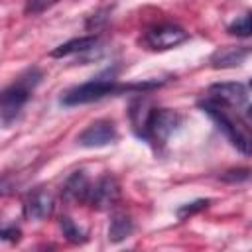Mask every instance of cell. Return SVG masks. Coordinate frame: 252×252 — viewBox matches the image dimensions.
<instances>
[{
	"instance_id": "1",
	"label": "cell",
	"mask_w": 252,
	"mask_h": 252,
	"mask_svg": "<svg viewBox=\"0 0 252 252\" xmlns=\"http://www.w3.org/2000/svg\"><path fill=\"white\" fill-rule=\"evenodd\" d=\"M132 132L152 148L159 150L165 146L169 136L181 126V114L171 108L152 106L148 98L138 96L130 102L128 110Z\"/></svg>"
},
{
	"instance_id": "2",
	"label": "cell",
	"mask_w": 252,
	"mask_h": 252,
	"mask_svg": "<svg viewBox=\"0 0 252 252\" xmlns=\"http://www.w3.org/2000/svg\"><path fill=\"white\" fill-rule=\"evenodd\" d=\"M163 81H142V83H118L114 77H94L87 83H81L77 87H71L65 91L59 98L63 106H79V104H89L102 100L106 96H118L124 93H148L154 89H159Z\"/></svg>"
},
{
	"instance_id": "3",
	"label": "cell",
	"mask_w": 252,
	"mask_h": 252,
	"mask_svg": "<svg viewBox=\"0 0 252 252\" xmlns=\"http://www.w3.org/2000/svg\"><path fill=\"white\" fill-rule=\"evenodd\" d=\"M43 73L37 67H30L24 73H20L4 91L0 96V122L2 128H10L22 114L24 106L32 98L35 87L41 83Z\"/></svg>"
},
{
	"instance_id": "4",
	"label": "cell",
	"mask_w": 252,
	"mask_h": 252,
	"mask_svg": "<svg viewBox=\"0 0 252 252\" xmlns=\"http://www.w3.org/2000/svg\"><path fill=\"white\" fill-rule=\"evenodd\" d=\"M199 108L217 124V128L222 132V136L230 142L232 148H236L242 156L252 158V136L234 118H230L222 110V104H219L211 98H205V100H199Z\"/></svg>"
},
{
	"instance_id": "5",
	"label": "cell",
	"mask_w": 252,
	"mask_h": 252,
	"mask_svg": "<svg viewBox=\"0 0 252 252\" xmlns=\"http://www.w3.org/2000/svg\"><path fill=\"white\" fill-rule=\"evenodd\" d=\"M187 39H189V32H185L181 26L169 24V22L152 26L142 35V43L150 51H167V49H173V47L185 43Z\"/></svg>"
},
{
	"instance_id": "6",
	"label": "cell",
	"mask_w": 252,
	"mask_h": 252,
	"mask_svg": "<svg viewBox=\"0 0 252 252\" xmlns=\"http://www.w3.org/2000/svg\"><path fill=\"white\" fill-rule=\"evenodd\" d=\"M118 201H120V183L114 175L104 173L91 185V193H89V201H87V205L91 209L108 211V209L116 207Z\"/></svg>"
},
{
	"instance_id": "7",
	"label": "cell",
	"mask_w": 252,
	"mask_h": 252,
	"mask_svg": "<svg viewBox=\"0 0 252 252\" xmlns=\"http://www.w3.org/2000/svg\"><path fill=\"white\" fill-rule=\"evenodd\" d=\"M118 140V128L110 118H98L91 122L79 136L77 144L83 148H104Z\"/></svg>"
},
{
	"instance_id": "8",
	"label": "cell",
	"mask_w": 252,
	"mask_h": 252,
	"mask_svg": "<svg viewBox=\"0 0 252 252\" xmlns=\"http://www.w3.org/2000/svg\"><path fill=\"white\" fill-rule=\"evenodd\" d=\"M53 209H55V201H53L51 193L41 187L30 191L22 205V213L28 220H43V219L51 217Z\"/></svg>"
},
{
	"instance_id": "9",
	"label": "cell",
	"mask_w": 252,
	"mask_h": 252,
	"mask_svg": "<svg viewBox=\"0 0 252 252\" xmlns=\"http://www.w3.org/2000/svg\"><path fill=\"white\" fill-rule=\"evenodd\" d=\"M250 53H252L250 45H222L211 53L209 63L213 69H232L242 65Z\"/></svg>"
},
{
	"instance_id": "10",
	"label": "cell",
	"mask_w": 252,
	"mask_h": 252,
	"mask_svg": "<svg viewBox=\"0 0 252 252\" xmlns=\"http://www.w3.org/2000/svg\"><path fill=\"white\" fill-rule=\"evenodd\" d=\"M209 98L226 104V106H240L246 100V87L236 81H224V83H213L209 87Z\"/></svg>"
},
{
	"instance_id": "11",
	"label": "cell",
	"mask_w": 252,
	"mask_h": 252,
	"mask_svg": "<svg viewBox=\"0 0 252 252\" xmlns=\"http://www.w3.org/2000/svg\"><path fill=\"white\" fill-rule=\"evenodd\" d=\"M91 181H89V177H87V173L85 171H73L67 179H65V183H63V187H61V197H63V201L65 203H69V205H75V203H87L89 201V193H91Z\"/></svg>"
},
{
	"instance_id": "12",
	"label": "cell",
	"mask_w": 252,
	"mask_h": 252,
	"mask_svg": "<svg viewBox=\"0 0 252 252\" xmlns=\"http://www.w3.org/2000/svg\"><path fill=\"white\" fill-rule=\"evenodd\" d=\"M94 45H98V35H94V33L81 35V37H73V39L57 45L49 55L55 57V59H61V57H69V55H75V53H87V51L94 49Z\"/></svg>"
},
{
	"instance_id": "13",
	"label": "cell",
	"mask_w": 252,
	"mask_h": 252,
	"mask_svg": "<svg viewBox=\"0 0 252 252\" xmlns=\"http://www.w3.org/2000/svg\"><path fill=\"white\" fill-rule=\"evenodd\" d=\"M134 232V220L130 215H126L124 211H116L110 217V224H108V240L118 244L122 240H126L130 234Z\"/></svg>"
},
{
	"instance_id": "14",
	"label": "cell",
	"mask_w": 252,
	"mask_h": 252,
	"mask_svg": "<svg viewBox=\"0 0 252 252\" xmlns=\"http://www.w3.org/2000/svg\"><path fill=\"white\" fill-rule=\"evenodd\" d=\"M59 228H61L63 236H65L69 242H73V244H83V242L87 240V232H85L73 219H69V217H61V219H59Z\"/></svg>"
},
{
	"instance_id": "15",
	"label": "cell",
	"mask_w": 252,
	"mask_h": 252,
	"mask_svg": "<svg viewBox=\"0 0 252 252\" xmlns=\"http://www.w3.org/2000/svg\"><path fill=\"white\" fill-rule=\"evenodd\" d=\"M226 33L228 35H236V37H250L252 35V14H242L238 18H234L228 26H226Z\"/></svg>"
},
{
	"instance_id": "16",
	"label": "cell",
	"mask_w": 252,
	"mask_h": 252,
	"mask_svg": "<svg viewBox=\"0 0 252 252\" xmlns=\"http://www.w3.org/2000/svg\"><path fill=\"white\" fill-rule=\"evenodd\" d=\"M108 20H110V8L104 6V8H98L96 12H93V14L87 18L85 28H87L89 32H98V30H102V28L108 24Z\"/></svg>"
},
{
	"instance_id": "17",
	"label": "cell",
	"mask_w": 252,
	"mask_h": 252,
	"mask_svg": "<svg viewBox=\"0 0 252 252\" xmlns=\"http://www.w3.org/2000/svg\"><path fill=\"white\" fill-rule=\"evenodd\" d=\"M209 205H211V199H195V201H191V203L181 205V207L175 211V215H177L179 220H185V219H189V217L201 213V211L207 209Z\"/></svg>"
},
{
	"instance_id": "18",
	"label": "cell",
	"mask_w": 252,
	"mask_h": 252,
	"mask_svg": "<svg viewBox=\"0 0 252 252\" xmlns=\"http://www.w3.org/2000/svg\"><path fill=\"white\" fill-rule=\"evenodd\" d=\"M222 181L226 183H242V181H252V167H234V169H226L220 175Z\"/></svg>"
},
{
	"instance_id": "19",
	"label": "cell",
	"mask_w": 252,
	"mask_h": 252,
	"mask_svg": "<svg viewBox=\"0 0 252 252\" xmlns=\"http://www.w3.org/2000/svg\"><path fill=\"white\" fill-rule=\"evenodd\" d=\"M59 0H26V6H24V12L28 16H37L41 12H45L47 8L55 6Z\"/></svg>"
},
{
	"instance_id": "20",
	"label": "cell",
	"mask_w": 252,
	"mask_h": 252,
	"mask_svg": "<svg viewBox=\"0 0 252 252\" xmlns=\"http://www.w3.org/2000/svg\"><path fill=\"white\" fill-rule=\"evenodd\" d=\"M20 236H22V230H20L16 224H10V226H4V228H2V240L18 242Z\"/></svg>"
},
{
	"instance_id": "21",
	"label": "cell",
	"mask_w": 252,
	"mask_h": 252,
	"mask_svg": "<svg viewBox=\"0 0 252 252\" xmlns=\"http://www.w3.org/2000/svg\"><path fill=\"white\" fill-rule=\"evenodd\" d=\"M246 118L252 122V104H250V106H248V110H246Z\"/></svg>"
},
{
	"instance_id": "22",
	"label": "cell",
	"mask_w": 252,
	"mask_h": 252,
	"mask_svg": "<svg viewBox=\"0 0 252 252\" xmlns=\"http://www.w3.org/2000/svg\"><path fill=\"white\" fill-rule=\"evenodd\" d=\"M250 87H252V79H250Z\"/></svg>"
}]
</instances>
